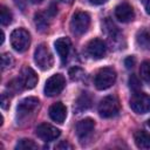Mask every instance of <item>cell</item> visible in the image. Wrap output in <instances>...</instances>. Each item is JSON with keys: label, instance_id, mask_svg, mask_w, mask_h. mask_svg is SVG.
Returning a JSON list of instances; mask_svg holds the SVG:
<instances>
[{"label": "cell", "instance_id": "cell-2", "mask_svg": "<svg viewBox=\"0 0 150 150\" xmlns=\"http://www.w3.org/2000/svg\"><path fill=\"white\" fill-rule=\"evenodd\" d=\"M98 114L103 118H110L120 112V101L116 96L109 95L101 100L98 104Z\"/></svg>", "mask_w": 150, "mask_h": 150}, {"label": "cell", "instance_id": "cell-22", "mask_svg": "<svg viewBox=\"0 0 150 150\" xmlns=\"http://www.w3.org/2000/svg\"><path fill=\"white\" fill-rule=\"evenodd\" d=\"M13 20V15H12V12L6 7V6H1L0 7V22L2 26H7L12 22Z\"/></svg>", "mask_w": 150, "mask_h": 150}, {"label": "cell", "instance_id": "cell-24", "mask_svg": "<svg viewBox=\"0 0 150 150\" xmlns=\"http://www.w3.org/2000/svg\"><path fill=\"white\" fill-rule=\"evenodd\" d=\"M139 74L143 80H145L146 82H150V60H146L141 64Z\"/></svg>", "mask_w": 150, "mask_h": 150}, {"label": "cell", "instance_id": "cell-31", "mask_svg": "<svg viewBox=\"0 0 150 150\" xmlns=\"http://www.w3.org/2000/svg\"><path fill=\"white\" fill-rule=\"evenodd\" d=\"M89 1L94 5H102V4H105L108 0H89Z\"/></svg>", "mask_w": 150, "mask_h": 150}, {"label": "cell", "instance_id": "cell-14", "mask_svg": "<svg viewBox=\"0 0 150 150\" xmlns=\"http://www.w3.org/2000/svg\"><path fill=\"white\" fill-rule=\"evenodd\" d=\"M54 46H55V49L60 56L61 62L64 64L67 62V59H68V55L70 52V47H71L70 40L68 38H59L54 42Z\"/></svg>", "mask_w": 150, "mask_h": 150}, {"label": "cell", "instance_id": "cell-12", "mask_svg": "<svg viewBox=\"0 0 150 150\" xmlns=\"http://www.w3.org/2000/svg\"><path fill=\"white\" fill-rule=\"evenodd\" d=\"M102 29L104 30V33L107 34L109 41L114 45H117L118 42L122 41V35H121V32L118 30V28L116 27V25L109 19L107 18L104 21H103V25H102Z\"/></svg>", "mask_w": 150, "mask_h": 150}, {"label": "cell", "instance_id": "cell-7", "mask_svg": "<svg viewBox=\"0 0 150 150\" xmlns=\"http://www.w3.org/2000/svg\"><path fill=\"white\" fill-rule=\"evenodd\" d=\"M39 107V100L34 96H29L23 98L16 107V117L19 121L26 120L30 114H33Z\"/></svg>", "mask_w": 150, "mask_h": 150}, {"label": "cell", "instance_id": "cell-20", "mask_svg": "<svg viewBox=\"0 0 150 150\" xmlns=\"http://www.w3.org/2000/svg\"><path fill=\"white\" fill-rule=\"evenodd\" d=\"M138 46H141L143 49L150 50V30L148 29H142L137 33L136 36Z\"/></svg>", "mask_w": 150, "mask_h": 150}, {"label": "cell", "instance_id": "cell-32", "mask_svg": "<svg viewBox=\"0 0 150 150\" xmlns=\"http://www.w3.org/2000/svg\"><path fill=\"white\" fill-rule=\"evenodd\" d=\"M4 40H5V34H4V32L1 30V40H0V43H1V45L4 43Z\"/></svg>", "mask_w": 150, "mask_h": 150}, {"label": "cell", "instance_id": "cell-5", "mask_svg": "<svg viewBox=\"0 0 150 150\" xmlns=\"http://www.w3.org/2000/svg\"><path fill=\"white\" fill-rule=\"evenodd\" d=\"M90 26V16L87 12H76L71 16L70 20V30L75 35H82L84 34Z\"/></svg>", "mask_w": 150, "mask_h": 150}, {"label": "cell", "instance_id": "cell-3", "mask_svg": "<svg viewBox=\"0 0 150 150\" xmlns=\"http://www.w3.org/2000/svg\"><path fill=\"white\" fill-rule=\"evenodd\" d=\"M11 45L18 53H23L30 45V35L23 28H16L11 34Z\"/></svg>", "mask_w": 150, "mask_h": 150}, {"label": "cell", "instance_id": "cell-15", "mask_svg": "<svg viewBox=\"0 0 150 150\" xmlns=\"http://www.w3.org/2000/svg\"><path fill=\"white\" fill-rule=\"evenodd\" d=\"M48 112H49V117L54 122L63 123V121L66 120V116H67V108L62 102H56L50 105Z\"/></svg>", "mask_w": 150, "mask_h": 150}, {"label": "cell", "instance_id": "cell-35", "mask_svg": "<svg viewBox=\"0 0 150 150\" xmlns=\"http://www.w3.org/2000/svg\"><path fill=\"white\" fill-rule=\"evenodd\" d=\"M148 125H149V127H150V118H149V120H148Z\"/></svg>", "mask_w": 150, "mask_h": 150}, {"label": "cell", "instance_id": "cell-18", "mask_svg": "<svg viewBox=\"0 0 150 150\" xmlns=\"http://www.w3.org/2000/svg\"><path fill=\"white\" fill-rule=\"evenodd\" d=\"M134 141L139 149H150V134L144 130H137L134 134Z\"/></svg>", "mask_w": 150, "mask_h": 150}, {"label": "cell", "instance_id": "cell-33", "mask_svg": "<svg viewBox=\"0 0 150 150\" xmlns=\"http://www.w3.org/2000/svg\"><path fill=\"white\" fill-rule=\"evenodd\" d=\"M30 2H33V4H40V2H42L43 0H29Z\"/></svg>", "mask_w": 150, "mask_h": 150}, {"label": "cell", "instance_id": "cell-26", "mask_svg": "<svg viewBox=\"0 0 150 150\" xmlns=\"http://www.w3.org/2000/svg\"><path fill=\"white\" fill-rule=\"evenodd\" d=\"M69 76L73 81H79L84 76V71L79 67H74L69 70Z\"/></svg>", "mask_w": 150, "mask_h": 150}, {"label": "cell", "instance_id": "cell-34", "mask_svg": "<svg viewBox=\"0 0 150 150\" xmlns=\"http://www.w3.org/2000/svg\"><path fill=\"white\" fill-rule=\"evenodd\" d=\"M62 1H64V2H71L73 0H62Z\"/></svg>", "mask_w": 150, "mask_h": 150}, {"label": "cell", "instance_id": "cell-4", "mask_svg": "<svg viewBox=\"0 0 150 150\" xmlns=\"http://www.w3.org/2000/svg\"><path fill=\"white\" fill-rule=\"evenodd\" d=\"M34 61L41 70H48L54 63L53 55L47 45L40 43L34 52Z\"/></svg>", "mask_w": 150, "mask_h": 150}, {"label": "cell", "instance_id": "cell-23", "mask_svg": "<svg viewBox=\"0 0 150 150\" xmlns=\"http://www.w3.org/2000/svg\"><path fill=\"white\" fill-rule=\"evenodd\" d=\"M14 64V59L9 53H4L1 55V69L2 71L12 68Z\"/></svg>", "mask_w": 150, "mask_h": 150}, {"label": "cell", "instance_id": "cell-1", "mask_svg": "<svg viewBox=\"0 0 150 150\" xmlns=\"http://www.w3.org/2000/svg\"><path fill=\"white\" fill-rule=\"evenodd\" d=\"M116 71L111 67L101 68L94 79V84L98 90H105L110 88L116 81Z\"/></svg>", "mask_w": 150, "mask_h": 150}, {"label": "cell", "instance_id": "cell-19", "mask_svg": "<svg viewBox=\"0 0 150 150\" xmlns=\"http://www.w3.org/2000/svg\"><path fill=\"white\" fill-rule=\"evenodd\" d=\"M91 103H93L91 96H90L88 93H82V94L77 97V100H76V102H75V110H76L77 112L88 110V109L91 107Z\"/></svg>", "mask_w": 150, "mask_h": 150}, {"label": "cell", "instance_id": "cell-10", "mask_svg": "<svg viewBox=\"0 0 150 150\" xmlns=\"http://www.w3.org/2000/svg\"><path fill=\"white\" fill-rule=\"evenodd\" d=\"M86 50H87V54L90 57L95 59V60H100V59L104 57L105 54H107L105 43L101 39H93V40H90L87 43Z\"/></svg>", "mask_w": 150, "mask_h": 150}, {"label": "cell", "instance_id": "cell-16", "mask_svg": "<svg viewBox=\"0 0 150 150\" xmlns=\"http://www.w3.org/2000/svg\"><path fill=\"white\" fill-rule=\"evenodd\" d=\"M95 128V121L91 118H83L76 124V135L79 138L83 139L88 137Z\"/></svg>", "mask_w": 150, "mask_h": 150}, {"label": "cell", "instance_id": "cell-21", "mask_svg": "<svg viewBox=\"0 0 150 150\" xmlns=\"http://www.w3.org/2000/svg\"><path fill=\"white\" fill-rule=\"evenodd\" d=\"M15 149L16 150H34V149H38V144L32 139L22 138L16 143Z\"/></svg>", "mask_w": 150, "mask_h": 150}, {"label": "cell", "instance_id": "cell-17", "mask_svg": "<svg viewBox=\"0 0 150 150\" xmlns=\"http://www.w3.org/2000/svg\"><path fill=\"white\" fill-rule=\"evenodd\" d=\"M54 13H50V11H48L47 13H36L34 16V22L36 28L40 32H46L49 27V16H53Z\"/></svg>", "mask_w": 150, "mask_h": 150}, {"label": "cell", "instance_id": "cell-28", "mask_svg": "<svg viewBox=\"0 0 150 150\" xmlns=\"http://www.w3.org/2000/svg\"><path fill=\"white\" fill-rule=\"evenodd\" d=\"M9 105V97L6 96V94L1 95V108L2 109H7Z\"/></svg>", "mask_w": 150, "mask_h": 150}, {"label": "cell", "instance_id": "cell-9", "mask_svg": "<svg viewBox=\"0 0 150 150\" xmlns=\"http://www.w3.org/2000/svg\"><path fill=\"white\" fill-rule=\"evenodd\" d=\"M35 131H36V136L40 139H42L43 142L54 141L61 134L60 129H57L56 127H54L52 124H48V123H41L40 125H38Z\"/></svg>", "mask_w": 150, "mask_h": 150}, {"label": "cell", "instance_id": "cell-30", "mask_svg": "<svg viewBox=\"0 0 150 150\" xmlns=\"http://www.w3.org/2000/svg\"><path fill=\"white\" fill-rule=\"evenodd\" d=\"M143 5L145 8V12L150 15V0H143Z\"/></svg>", "mask_w": 150, "mask_h": 150}, {"label": "cell", "instance_id": "cell-25", "mask_svg": "<svg viewBox=\"0 0 150 150\" xmlns=\"http://www.w3.org/2000/svg\"><path fill=\"white\" fill-rule=\"evenodd\" d=\"M129 87L134 93H138L139 91L142 84H141L139 79L136 75H130V77H129Z\"/></svg>", "mask_w": 150, "mask_h": 150}, {"label": "cell", "instance_id": "cell-6", "mask_svg": "<svg viewBox=\"0 0 150 150\" xmlns=\"http://www.w3.org/2000/svg\"><path fill=\"white\" fill-rule=\"evenodd\" d=\"M66 86V79L62 74H54L52 75L47 81H46V84H45V95L46 96H55V95H59L63 88Z\"/></svg>", "mask_w": 150, "mask_h": 150}, {"label": "cell", "instance_id": "cell-13", "mask_svg": "<svg viewBox=\"0 0 150 150\" xmlns=\"http://www.w3.org/2000/svg\"><path fill=\"white\" fill-rule=\"evenodd\" d=\"M25 89H33L38 83V75L30 67H25L19 76Z\"/></svg>", "mask_w": 150, "mask_h": 150}, {"label": "cell", "instance_id": "cell-29", "mask_svg": "<svg viewBox=\"0 0 150 150\" xmlns=\"http://www.w3.org/2000/svg\"><path fill=\"white\" fill-rule=\"evenodd\" d=\"M56 149H71V145L68 144V142L66 141H62L60 144L56 145Z\"/></svg>", "mask_w": 150, "mask_h": 150}, {"label": "cell", "instance_id": "cell-8", "mask_svg": "<svg viewBox=\"0 0 150 150\" xmlns=\"http://www.w3.org/2000/svg\"><path fill=\"white\" fill-rule=\"evenodd\" d=\"M130 108L136 114H146L150 111V96L144 93H134L130 98Z\"/></svg>", "mask_w": 150, "mask_h": 150}, {"label": "cell", "instance_id": "cell-11", "mask_svg": "<svg viewBox=\"0 0 150 150\" xmlns=\"http://www.w3.org/2000/svg\"><path fill=\"white\" fill-rule=\"evenodd\" d=\"M115 16L118 21L127 23V22H130L134 20L135 12H134V8L131 7V5H129L128 2H122V4L117 5L115 8Z\"/></svg>", "mask_w": 150, "mask_h": 150}, {"label": "cell", "instance_id": "cell-27", "mask_svg": "<svg viewBox=\"0 0 150 150\" xmlns=\"http://www.w3.org/2000/svg\"><path fill=\"white\" fill-rule=\"evenodd\" d=\"M135 63H136V59H135L134 56H128V57H125V60H124V66H125L128 69H131V68L135 66Z\"/></svg>", "mask_w": 150, "mask_h": 150}]
</instances>
